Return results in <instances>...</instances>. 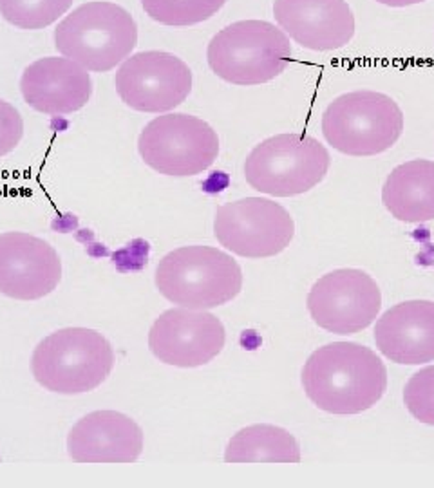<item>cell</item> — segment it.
Returning a JSON list of instances; mask_svg holds the SVG:
<instances>
[{
  "instance_id": "5",
  "label": "cell",
  "mask_w": 434,
  "mask_h": 488,
  "mask_svg": "<svg viewBox=\"0 0 434 488\" xmlns=\"http://www.w3.org/2000/svg\"><path fill=\"white\" fill-rule=\"evenodd\" d=\"M156 287L168 303L188 309L228 304L242 290V270L232 255L212 246H183L163 257Z\"/></svg>"
},
{
  "instance_id": "15",
  "label": "cell",
  "mask_w": 434,
  "mask_h": 488,
  "mask_svg": "<svg viewBox=\"0 0 434 488\" xmlns=\"http://www.w3.org/2000/svg\"><path fill=\"white\" fill-rule=\"evenodd\" d=\"M22 98L47 116L80 111L92 96L91 73L66 56H46L25 67L21 76Z\"/></svg>"
},
{
  "instance_id": "2",
  "label": "cell",
  "mask_w": 434,
  "mask_h": 488,
  "mask_svg": "<svg viewBox=\"0 0 434 488\" xmlns=\"http://www.w3.org/2000/svg\"><path fill=\"white\" fill-rule=\"evenodd\" d=\"M53 38L62 56L78 62L89 73H109L138 46V24L123 5L91 0L67 13Z\"/></svg>"
},
{
  "instance_id": "24",
  "label": "cell",
  "mask_w": 434,
  "mask_h": 488,
  "mask_svg": "<svg viewBox=\"0 0 434 488\" xmlns=\"http://www.w3.org/2000/svg\"><path fill=\"white\" fill-rule=\"evenodd\" d=\"M379 4L389 5V8H407V5L422 4L425 0H376Z\"/></svg>"
},
{
  "instance_id": "6",
  "label": "cell",
  "mask_w": 434,
  "mask_h": 488,
  "mask_svg": "<svg viewBox=\"0 0 434 488\" xmlns=\"http://www.w3.org/2000/svg\"><path fill=\"white\" fill-rule=\"evenodd\" d=\"M400 105L384 92L353 91L335 98L322 114V134L346 156L369 157L389 151L404 132Z\"/></svg>"
},
{
  "instance_id": "8",
  "label": "cell",
  "mask_w": 434,
  "mask_h": 488,
  "mask_svg": "<svg viewBox=\"0 0 434 488\" xmlns=\"http://www.w3.org/2000/svg\"><path fill=\"white\" fill-rule=\"evenodd\" d=\"M138 152L152 170L170 177L203 174L219 156V136L201 118L165 112L143 127Z\"/></svg>"
},
{
  "instance_id": "14",
  "label": "cell",
  "mask_w": 434,
  "mask_h": 488,
  "mask_svg": "<svg viewBox=\"0 0 434 488\" xmlns=\"http://www.w3.org/2000/svg\"><path fill=\"white\" fill-rule=\"evenodd\" d=\"M275 22L304 49L328 53L353 40L355 15L346 0H275Z\"/></svg>"
},
{
  "instance_id": "20",
  "label": "cell",
  "mask_w": 434,
  "mask_h": 488,
  "mask_svg": "<svg viewBox=\"0 0 434 488\" xmlns=\"http://www.w3.org/2000/svg\"><path fill=\"white\" fill-rule=\"evenodd\" d=\"M228 0H142L152 21L168 27H190L212 18Z\"/></svg>"
},
{
  "instance_id": "4",
  "label": "cell",
  "mask_w": 434,
  "mask_h": 488,
  "mask_svg": "<svg viewBox=\"0 0 434 488\" xmlns=\"http://www.w3.org/2000/svg\"><path fill=\"white\" fill-rule=\"evenodd\" d=\"M290 60V36L266 21L232 22L214 35L207 49L214 75L239 87L275 80L286 70Z\"/></svg>"
},
{
  "instance_id": "19",
  "label": "cell",
  "mask_w": 434,
  "mask_h": 488,
  "mask_svg": "<svg viewBox=\"0 0 434 488\" xmlns=\"http://www.w3.org/2000/svg\"><path fill=\"white\" fill-rule=\"evenodd\" d=\"M227 463H298L301 447L293 434L277 425H250L233 434L225 450Z\"/></svg>"
},
{
  "instance_id": "10",
  "label": "cell",
  "mask_w": 434,
  "mask_h": 488,
  "mask_svg": "<svg viewBox=\"0 0 434 488\" xmlns=\"http://www.w3.org/2000/svg\"><path fill=\"white\" fill-rule=\"evenodd\" d=\"M114 87L120 100L132 111L165 114L188 98L192 70L167 51H142L121 62Z\"/></svg>"
},
{
  "instance_id": "9",
  "label": "cell",
  "mask_w": 434,
  "mask_h": 488,
  "mask_svg": "<svg viewBox=\"0 0 434 488\" xmlns=\"http://www.w3.org/2000/svg\"><path fill=\"white\" fill-rule=\"evenodd\" d=\"M214 235L228 252L246 259L275 257L290 246L295 235L293 217L266 197H244L216 210Z\"/></svg>"
},
{
  "instance_id": "21",
  "label": "cell",
  "mask_w": 434,
  "mask_h": 488,
  "mask_svg": "<svg viewBox=\"0 0 434 488\" xmlns=\"http://www.w3.org/2000/svg\"><path fill=\"white\" fill-rule=\"evenodd\" d=\"M73 0H0V15L22 31L46 29L69 13Z\"/></svg>"
},
{
  "instance_id": "22",
  "label": "cell",
  "mask_w": 434,
  "mask_h": 488,
  "mask_svg": "<svg viewBox=\"0 0 434 488\" xmlns=\"http://www.w3.org/2000/svg\"><path fill=\"white\" fill-rule=\"evenodd\" d=\"M404 403L414 420L434 427V365L420 369L404 389Z\"/></svg>"
},
{
  "instance_id": "7",
  "label": "cell",
  "mask_w": 434,
  "mask_h": 488,
  "mask_svg": "<svg viewBox=\"0 0 434 488\" xmlns=\"http://www.w3.org/2000/svg\"><path fill=\"white\" fill-rule=\"evenodd\" d=\"M329 166L328 149L317 138L286 132L253 146L242 170L253 190L273 197H292L315 188Z\"/></svg>"
},
{
  "instance_id": "12",
  "label": "cell",
  "mask_w": 434,
  "mask_h": 488,
  "mask_svg": "<svg viewBox=\"0 0 434 488\" xmlns=\"http://www.w3.org/2000/svg\"><path fill=\"white\" fill-rule=\"evenodd\" d=\"M227 342L225 326L207 309L172 307L149 331V349L159 362L174 368H201L212 362Z\"/></svg>"
},
{
  "instance_id": "17",
  "label": "cell",
  "mask_w": 434,
  "mask_h": 488,
  "mask_svg": "<svg viewBox=\"0 0 434 488\" xmlns=\"http://www.w3.org/2000/svg\"><path fill=\"white\" fill-rule=\"evenodd\" d=\"M374 342L391 362L420 365L434 360V303L407 300L376 320Z\"/></svg>"
},
{
  "instance_id": "23",
  "label": "cell",
  "mask_w": 434,
  "mask_h": 488,
  "mask_svg": "<svg viewBox=\"0 0 434 488\" xmlns=\"http://www.w3.org/2000/svg\"><path fill=\"white\" fill-rule=\"evenodd\" d=\"M24 136V120L10 101L0 98V157L8 156Z\"/></svg>"
},
{
  "instance_id": "13",
  "label": "cell",
  "mask_w": 434,
  "mask_h": 488,
  "mask_svg": "<svg viewBox=\"0 0 434 488\" xmlns=\"http://www.w3.org/2000/svg\"><path fill=\"white\" fill-rule=\"evenodd\" d=\"M62 281V261L40 237L0 233V295L15 300L47 297Z\"/></svg>"
},
{
  "instance_id": "18",
  "label": "cell",
  "mask_w": 434,
  "mask_h": 488,
  "mask_svg": "<svg viewBox=\"0 0 434 488\" xmlns=\"http://www.w3.org/2000/svg\"><path fill=\"white\" fill-rule=\"evenodd\" d=\"M382 203L394 219L420 224L434 219V162L413 159L391 170Z\"/></svg>"
},
{
  "instance_id": "11",
  "label": "cell",
  "mask_w": 434,
  "mask_h": 488,
  "mask_svg": "<svg viewBox=\"0 0 434 488\" xmlns=\"http://www.w3.org/2000/svg\"><path fill=\"white\" fill-rule=\"evenodd\" d=\"M306 304L318 327L335 335H353L376 320L382 292L363 270L342 268L318 279L309 290Z\"/></svg>"
},
{
  "instance_id": "3",
  "label": "cell",
  "mask_w": 434,
  "mask_h": 488,
  "mask_svg": "<svg viewBox=\"0 0 434 488\" xmlns=\"http://www.w3.org/2000/svg\"><path fill=\"white\" fill-rule=\"evenodd\" d=\"M114 351L101 333L89 327H64L38 342L31 371L42 387L56 394L94 391L111 376Z\"/></svg>"
},
{
  "instance_id": "1",
  "label": "cell",
  "mask_w": 434,
  "mask_h": 488,
  "mask_svg": "<svg viewBox=\"0 0 434 488\" xmlns=\"http://www.w3.org/2000/svg\"><path fill=\"white\" fill-rule=\"evenodd\" d=\"M303 387L309 402L324 413L360 414L384 396L387 369L382 358L366 346L326 344L304 363Z\"/></svg>"
},
{
  "instance_id": "16",
  "label": "cell",
  "mask_w": 434,
  "mask_h": 488,
  "mask_svg": "<svg viewBox=\"0 0 434 488\" xmlns=\"http://www.w3.org/2000/svg\"><path fill=\"white\" fill-rule=\"evenodd\" d=\"M142 452V427L116 411L89 413L67 436V454L76 463H134Z\"/></svg>"
}]
</instances>
